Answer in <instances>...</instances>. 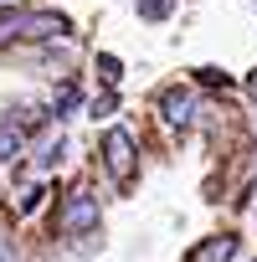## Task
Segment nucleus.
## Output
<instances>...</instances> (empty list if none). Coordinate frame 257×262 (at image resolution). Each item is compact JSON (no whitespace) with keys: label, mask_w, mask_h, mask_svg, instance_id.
Wrapping results in <instances>:
<instances>
[{"label":"nucleus","mask_w":257,"mask_h":262,"mask_svg":"<svg viewBox=\"0 0 257 262\" xmlns=\"http://www.w3.org/2000/svg\"><path fill=\"white\" fill-rule=\"evenodd\" d=\"M0 262H16V252H11V236L0 231Z\"/></svg>","instance_id":"9d476101"},{"label":"nucleus","mask_w":257,"mask_h":262,"mask_svg":"<svg viewBox=\"0 0 257 262\" xmlns=\"http://www.w3.org/2000/svg\"><path fill=\"white\" fill-rule=\"evenodd\" d=\"M98 226V195L93 190H67V201H62V231L67 236H82V231H93Z\"/></svg>","instance_id":"f03ea898"},{"label":"nucleus","mask_w":257,"mask_h":262,"mask_svg":"<svg viewBox=\"0 0 257 262\" xmlns=\"http://www.w3.org/2000/svg\"><path fill=\"white\" fill-rule=\"evenodd\" d=\"M6 36H67V21L62 16H26V21H11Z\"/></svg>","instance_id":"39448f33"},{"label":"nucleus","mask_w":257,"mask_h":262,"mask_svg":"<svg viewBox=\"0 0 257 262\" xmlns=\"http://www.w3.org/2000/svg\"><path fill=\"white\" fill-rule=\"evenodd\" d=\"M160 108H165V123H170V128H190V118H196V93H190V88H165Z\"/></svg>","instance_id":"7ed1b4c3"},{"label":"nucleus","mask_w":257,"mask_h":262,"mask_svg":"<svg viewBox=\"0 0 257 262\" xmlns=\"http://www.w3.org/2000/svg\"><path fill=\"white\" fill-rule=\"evenodd\" d=\"M98 72H103V82H118V72H123V67H118V57H108V52H103V57H98Z\"/></svg>","instance_id":"1a4fd4ad"},{"label":"nucleus","mask_w":257,"mask_h":262,"mask_svg":"<svg viewBox=\"0 0 257 262\" xmlns=\"http://www.w3.org/2000/svg\"><path fill=\"white\" fill-rule=\"evenodd\" d=\"M103 165H108V175H113L118 185L134 180L139 155H134V134H128V128H108V134H103Z\"/></svg>","instance_id":"f257e3e1"},{"label":"nucleus","mask_w":257,"mask_h":262,"mask_svg":"<svg viewBox=\"0 0 257 262\" xmlns=\"http://www.w3.org/2000/svg\"><path fill=\"white\" fill-rule=\"evenodd\" d=\"M247 93H252V98H257V67H252V77H247Z\"/></svg>","instance_id":"9b49d317"},{"label":"nucleus","mask_w":257,"mask_h":262,"mask_svg":"<svg viewBox=\"0 0 257 262\" xmlns=\"http://www.w3.org/2000/svg\"><path fill=\"white\" fill-rule=\"evenodd\" d=\"M231 257H237V236H231V231L201 236V242L185 252V262H231Z\"/></svg>","instance_id":"20e7f679"},{"label":"nucleus","mask_w":257,"mask_h":262,"mask_svg":"<svg viewBox=\"0 0 257 262\" xmlns=\"http://www.w3.org/2000/svg\"><path fill=\"white\" fill-rule=\"evenodd\" d=\"M52 160H62V134H47V139H41V155H36V165H52Z\"/></svg>","instance_id":"6e6552de"},{"label":"nucleus","mask_w":257,"mask_h":262,"mask_svg":"<svg viewBox=\"0 0 257 262\" xmlns=\"http://www.w3.org/2000/svg\"><path fill=\"white\" fill-rule=\"evenodd\" d=\"M170 11H175V0H139V16L144 21H165Z\"/></svg>","instance_id":"0eeeda50"},{"label":"nucleus","mask_w":257,"mask_h":262,"mask_svg":"<svg viewBox=\"0 0 257 262\" xmlns=\"http://www.w3.org/2000/svg\"><path fill=\"white\" fill-rule=\"evenodd\" d=\"M21 149H26V134H21V123H11V118H6V123H0V165H6V160H16Z\"/></svg>","instance_id":"423d86ee"},{"label":"nucleus","mask_w":257,"mask_h":262,"mask_svg":"<svg viewBox=\"0 0 257 262\" xmlns=\"http://www.w3.org/2000/svg\"><path fill=\"white\" fill-rule=\"evenodd\" d=\"M16 6H26V0H0V11H16Z\"/></svg>","instance_id":"f8f14e48"}]
</instances>
